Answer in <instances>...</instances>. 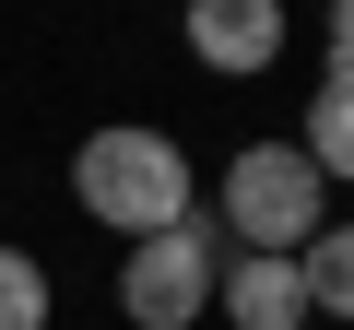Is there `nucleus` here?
Listing matches in <instances>:
<instances>
[{"label": "nucleus", "instance_id": "obj_3", "mask_svg": "<svg viewBox=\"0 0 354 330\" xmlns=\"http://www.w3.org/2000/svg\"><path fill=\"white\" fill-rule=\"evenodd\" d=\"M213 213H225V236L236 248H307L319 224H330V177L295 153V142H236V165L213 177Z\"/></svg>", "mask_w": 354, "mask_h": 330}, {"label": "nucleus", "instance_id": "obj_8", "mask_svg": "<svg viewBox=\"0 0 354 330\" xmlns=\"http://www.w3.org/2000/svg\"><path fill=\"white\" fill-rule=\"evenodd\" d=\"M0 330H48V271L24 248H0Z\"/></svg>", "mask_w": 354, "mask_h": 330}, {"label": "nucleus", "instance_id": "obj_1", "mask_svg": "<svg viewBox=\"0 0 354 330\" xmlns=\"http://www.w3.org/2000/svg\"><path fill=\"white\" fill-rule=\"evenodd\" d=\"M71 201H83L106 236H165L201 189H189V153H177L165 130L118 118V130H95V142L71 153Z\"/></svg>", "mask_w": 354, "mask_h": 330}, {"label": "nucleus", "instance_id": "obj_2", "mask_svg": "<svg viewBox=\"0 0 354 330\" xmlns=\"http://www.w3.org/2000/svg\"><path fill=\"white\" fill-rule=\"evenodd\" d=\"M236 260V236H225V213L213 201H189L165 236H130V260H118V307H130V330H189L201 307H213V271Z\"/></svg>", "mask_w": 354, "mask_h": 330}, {"label": "nucleus", "instance_id": "obj_6", "mask_svg": "<svg viewBox=\"0 0 354 330\" xmlns=\"http://www.w3.org/2000/svg\"><path fill=\"white\" fill-rule=\"evenodd\" d=\"M295 153L319 165V177H354V71H319V95H307V130H295Z\"/></svg>", "mask_w": 354, "mask_h": 330}, {"label": "nucleus", "instance_id": "obj_7", "mask_svg": "<svg viewBox=\"0 0 354 330\" xmlns=\"http://www.w3.org/2000/svg\"><path fill=\"white\" fill-rule=\"evenodd\" d=\"M295 271H307V318H342L354 330V224H319L295 248Z\"/></svg>", "mask_w": 354, "mask_h": 330}, {"label": "nucleus", "instance_id": "obj_9", "mask_svg": "<svg viewBox=\"0 0 354 330\" xmlns=\"http://www.w3.org/2000/svg\"><path fill=\"white\" fill-rule=\"evenodd\" d=\"M319 71H354V0H330V59Z\"/></svg>", "mask_w": 354, "mask_h": 330}, {"label": "nucleus", "instance_id": "obj_4", "mask_svg": "<svg viewBox=\"0 0 354 330\" xmlns=\"http://www.w3.org/2000/svg\"><path fill=\"white\" fill-rule=\"evenodd\" d=\"M189 59L225 71V83L272 71L283 59V0H189Z\"/></svg>", "mask_w": 354, "mask_h": 330}, {"label": "nucleus", "instance_id": "obj_5", "mask_svg": "<svg viewBox=\"0 0 354 330\" xmlns=\"http://www.w3.org/2000/svg\"><path fill=\"white\" fill-rule=\"evenodd\" d=\"M213 307H225L236 330H307V271H295L283 248H236V260L213 271Z\"/></svg>", "mask_w": 354, "mask_h": 330}]
</instances>
